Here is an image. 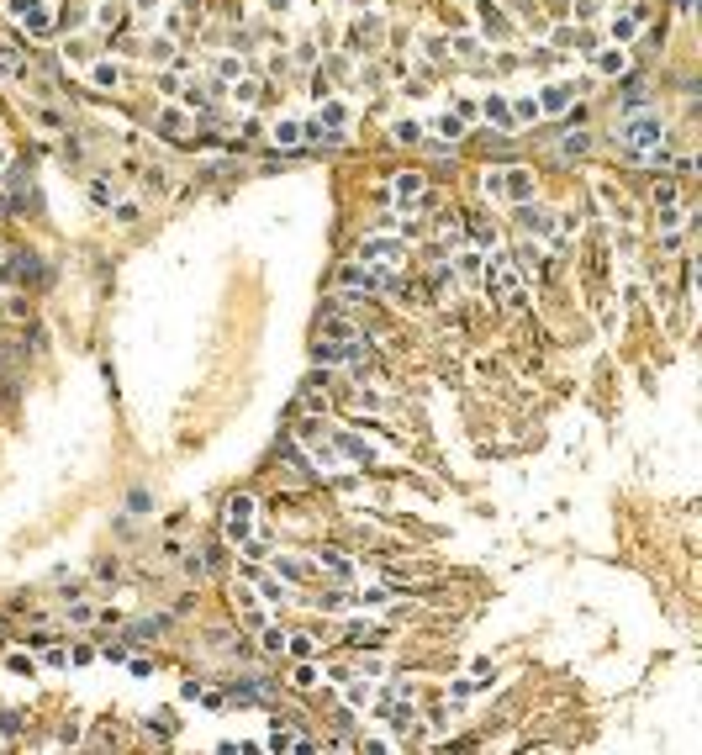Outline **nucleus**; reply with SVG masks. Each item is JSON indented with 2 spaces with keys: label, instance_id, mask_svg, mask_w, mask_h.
<instances>
[{
  "label": "nucleus",
  "instance_id": "nucleus-1",
  "mask_svg": "<svg viewBox=\"0 0 702 755\" xmlns=\"http://www.w3.org/2000/svg\"><path fill=\"white\" fill-rule=\"evenodd\" d=\"M660 138H666V122L650 117V111H639V117L623 122V143H629L634 154H655V148H660Z\"/></svg>",
  "mask_w": 702,
  "mask_h": 755
},
{
  "label": "nucleus",
  "instance_id": "nucleus-2",
  "mask_svg": "<svg viewBox=\"0 0 702 755\" xmlns=\"http://www.w3.org/2000/svg\"><path fill=\"white\" fill-rule=\"evenodd\" d=\"M249 518H254V497H233L227 502V539H249Z\"/></svg>",
  "mask_w": 702,
  "mask_h": 755
},
{
  "label": "nucleus",
  "instance_id": "nucleus-3",
  "mask_svg": "<svg viewBox=\"0 0 702 755\" xmlns=\"http://www.w3.org/2000/svg\"><path fill=\"white\" fill-rule=\"evenodd\" d=\"M11 16L27 22L32 32H48V11H43V0H11Z\"/></svg>",
  "mask_w": 702,
  "mask_h": 755
},
{
  "label": "nucleus",
  "instance_id": "nucleus-4",
  "mask_svg": "<svg viewBox=\"0 0 702 755\" xmlns=\"http://www.w3.org/2000/svg\"><path fill=\"white\" fill-rule=\"evenodd\" d=\"M338 286H349V291H354V286H365V291H381V286H386V275H375L370 264H349L344 275H338Z\"/></svg>",
  "mask_w": 702,
  "mask_h": 755
},
{
  "label": "nucleus",
  "instance_id": "nucleus-5",
  "mask_svg": "<svg viewBox=\"0 0 702 755\" xmlns=\"http://www.w3.org/2000/svg\"><path fill=\"white\" fill-rule=\"evenodd\" d=\"M359 254H365V259H375V264H396V259H402V243H396V238H370Z\"/></svg>",
  "mask_w": 702,
  "mask_h": 755
},
{
  "label": "nucleus",
  "instance_id": "nucleus-6",
  "mask_svg": "<svg viewBox=\"0 0 702 755\" xmlns=\"http://www.w3.org/2000/svg\"><path fill=\"white\" fill-rule=\"evenodd\" d=\"M270 750H312V740H301V734H291V729H275Z\"/></svg>",
  "mask_w": 702,
  "mask_h": 755
},
{
  "label": "nucleus",
  "instance_id": "nucleus-7",
  "mask_svg": "<svg viewBox=\"0 0 702 755\" xmlns=\"http://www.w3.org/2000/svg\"><path fill=\"white\" fill-rule=\"evenodd\" d=\"M412 719H417L412 703H407V697H391V724H396V729H412Z\"/></svg>",
  "mask_w": 702,
  "mask_h": 755
},
{
  "label": "nucleus",
  "instance_id": "nucleus-8",
  "mask_svg": "<svg viewBox=\"0 0 702 755\" xmlns=\"http://www.w3.org/2000/svg\"><path fill=\"white\" fill-rule=\"evenodd\" d=\"M286 650H291V655H301V660H307V655H312V650H317V639H307V634H296V639H286Z\"/></svg>",
  "mask_w": 702,
  "mask_h": 755
},
{
  "label": "nucleus",
  "instance_id": "nucleus-9",
  "mask_svg": "<svg viewBox=\"0 0 702 755\" xmlns=\"http://www.w3.org/2000/svg\"><path fill=\"white\" fill-rule=\"evenodd\" d=\"M417 191H423V180H417V175H402V180H396V196H402V201H407V196H417Z\"/></svg>",
  "mask_w": 702,
  "mask_h": 755
},
{
  "label": "nucleus",
  "instance_id": "nucleus-10",
  "mask_svg": "<svg viewBox=\"0 0 702 755\" xmlns=\"http://www.w3.org/2000/svg\"><path fill=\"white\" fill-rule=\"evenodd\" d=\"M0 69H6V74H22V59H16V48H0Z\"/></svg>",
  "mask_w": 702,
  "mask_h": 755
},
{
  "label": "nucleus",
  "instance_id": "nucleus-11",
  "mask_svg": "<svg viewBox=\"0 0 702 755\" xmlns=\"http://www.w3.org/2000/svg\"><path fill=\"white\" fill-rule=\"evenodd\" d=\"M275 138H280V143H296L301 132H296V122H280V127H275Z\"/></svg>",
  "mask_w": 702,
  "mask_h": 755
},
{
  "label": "nucleus",
  "instance_id": "nucleus-12",
  "mask_svg": "<svg viewBox=\"0 0 702 755\" xmlns=\"http://www.w3.org/2000/svg\"><path fill=\"white\" fill-rule=\"evenodd\" d=\"M264 650H286V634H280V629H264Z\"/></svg>",
  "mask_w": 702,
  "mask_h": 755
},
{
  "label": "nucleus",
  "instance_id": "nucleus-13",
  "mask_svg": "<svg viewBox=\"0 0 702 755\" xmlns=\"http://www.w3.org/2000/svg\"><path fill=\"white\" fill-rule=\"evenodd\" d=\"M322 565H328V571H338V576H349V560H344V555H322Z\"/></svg>",
  "mask_w": 702,
  "mask_h": 755
}]
</instances>
